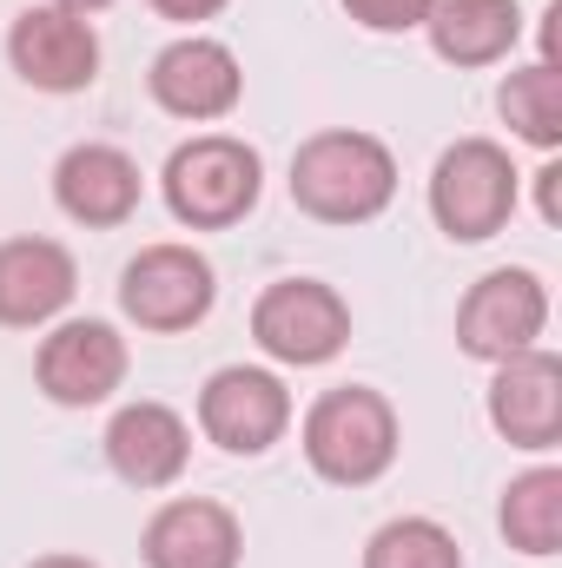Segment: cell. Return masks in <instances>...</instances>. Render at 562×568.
<instances>
[{
  "mask_svg": "<svg viewBox=\"0 0 562 568\" xmlns=\"http://www.w3.org/2000/svg\"><path fill=\"white\" fill-rule=\"evenodd\" d=\"M291 205L318 225H371L398 199V152L378 133L324 126L291 152Z\"/></svg>",
  "mask_w": 562,
  "mask_h": 568,
  "instance_id": "obj_1",
  "label": "cell"
},
{
  "mask_svg": "<svg viewBox=\"0 0 562 568\" xmlns=\"http://www.w3.org/2000/svg\"><path fill=\"white\" fill-rule=\"evenodd\" d=\"M298 449L311 463L318 483L331 489H371L391 476L398 449H404V424H398V404L371 384H338L324 390L304 424H298Z\"/></svg>",
  "mask_w": 562,
  "mask_h": 568,
  "instance_id": "obj_2",
  "label": "cell"
},
{
  "mask_svg": "<svg viewBox=\"0 0 562 568\" xmlns=\"http://www.w3.org/2000/svg\"><path fill=\"white\" fill-rule=\"evenodd\" d=\"M159 192L185 232H232L239 219H252L265 192V159L239 133H192L185 145H172Z\"/></svg>",
  "mask_w": 562,
  "mask_h": 568,
  "instance_id": "obj_3",
  "label": "cell"
},
{
  "mask_svg": "<svg viewBox=\"0 0 562 568\" xmlns=\"http://www.w3.org/2000/svg\"><path fill=\"white\" fill-rule=\"evenodd\" d=\"M516 199H523V172H516L510 145L483 140V133L443 145L430 165V219L450 245L496 239L516 219Z\"/></svg>",
  "mask_w": 562,
  "mask_h": 568,
  "instance_id": "obj_4",
  "label": "cell"
},
{
  "mask_svg": "<svg viewBox=\"0 0 562 568\" xmlns=\"http://www.w3.org/2000/svg\"><path fill=\"white\" fill-rule=\"evenodd\" d=\"M252 344L284 371H318L351 344V304L324 278H272L252 297Z\"/></svg>",
  "mask_w": 562,
  "mask_h": 568,
  "instance_id": "obj_5",
  "label": "cell"
},
{
  "mask_svg": "<svg viewBox=\"0 0 562 568\" xmlns=\"http://www.w3.org/2000/svg\"><path fill=\"white\" fill-rule=\"evenodd\" d=\"M219 304V272L199 245H140L120 272V311L127 324H140L145 337H179L192 324H205Z\"/></svg>",
  "mask_w": 562,
  "mask_h": 568,
  "instance_id": "obj_6",
  "label": "cell"
},
{
  "mask_svg": "<svg viewBox=\"0 0 562 568\" xmlns=\"http://www.w3.org/2000/svg\"><path fill=\"white\" fill-rule=\"evenodd\" d=\"M543 331H550V284L530 265L483 272L456 304V351L476 357V364L523 357V351L543 344Z\"/></svg>",
  "mask_w": 562,
  "mask_h": 568,
  "instance_id": "obj_7",
  "label": "cell"
},
{
  "mask_svg": "<svg viewBox=\"0 0 562 568\" xmlns=\"http://www.w3.org/2000/svg\"><path fill=\"white\" fill-rule=\"evenodd\" d=\"M127 337L107 317H60L33 351V384L60 410H93L127 384Z\"/></svg>",
  "mask_w": 562,
  "mask_h": 568,
  "instance_id": "obj_8",
  "label": "cell"
},
{
  "mask_svg": "<svg viewBox=\"0 0 562 568\" xmlns=\"http://www.w3.org/2000/svg\"><path fill=\"white\" fill-rule=\"evenodd\" d=\"M7 67L33 87V93H87L100 80V33L87 13H67L53 0L40 7H20L13 27H7Z\"/></svg>",
  "mask_w": 562,
  "mask_h": 568,
  "instance_id": "obj_9",
  "label": "cell"
},
{
  "mask_svg": "<svg viewBox=\"0 0 562 568\" xmlns=\"http://www.w3.org/2000/svg\"><path fill=\"white\" fill-rule=\"evenodd\" d=\"M145 93H152L159 113H172V120H185V126H212V120H225V113L245 100V67H239V53H232L225 40H212V33H179L172 47L152 53Z\"/></svg>",
  "mask_w": 562,
  "mask_h": 568,
  "instance_id": "obj_10",
  "label": "cell"
},
{
  "mask_svg": "<svg viewBox=\"0 0 562 568\" xmlns=\"http://www.w3.org/2000/svg\"><path fill=\"white\" fill-rule=\"evenodd\" d=\"M199 429L225 456H265L291 429V390L265 364H225L199 390Z\"/></svg>",
  "mask_w": 562,
  "mask_h": 568,
  "instance_id": "obj_11",
  "label": "cell"
},
{
  "mask_svg": "<svg viewBox=\"0 0 562 568\" xmlns=\"http://www.w3.org/2000/svg\"><path fill=\"white\" fill-rule=\"evenodd\" d=\"M140 199H145V172L127 145L80 140L53 159V205H60L73 225H87V232L127 225V219L140 212Z\"/></svg>",
  "mask_w": 562,
  "mask_h": 568,
  "instance_id": "obj_12",
  "label": "cell"
},
{
  "mask_svg": "<svg viewBox=\"0 0 562 568\" xmlns=\"http://www.w3.org/2000/svg\"><path fill=\"white\" fill-rule=\"evenodd\" d=\"M490 429L510 443V449H530V456H550L562 443V357L556 351H523V357H503L490 364Z\"/></svg>",
  "mask_w": 562,
  "mask_h": 568,
  "instance_id": "obj_13",
  "label": "cell"
},
{
  "mask_svg": "<svg viewBox=\"0 0 562 568\" xmlns=\"http://www.w3.org/2000/svg\"><path fill=\"white\" fill-rule=\"evenodd\" d=\"M100 449H107V469H113L127 489L152 496V489H172V483L185 476V463H192V424H185L172 404L140 397V404H120V410H113Z\"/></svg>",
  "mask_w": 562,
  "mask_h": 568,
  "instance_id": "obj_14",
  "label": "cell"
},
{
  "mask_svg": "<svg viewBox=\"0 0 562 568\" xmlns=\"http://www.w3.org/2000/svg\"><path fill=\"white\" fill-rule=\"evenodd\" d=\"M80 291V265L60 239H0V331H40L60 324Z\"/></svg>",
  "mask_w": 562,
  "mask_h": 568,
  "instance_id": "obj_15",
  "label": "cell"
},
{
  "mask_svg": "<svg viewBox=\"0 0 562 568\" xmlns=\"http://www.w3.org/2000/svg\"><path fill=\"white\" fill-rule=\"evenodd\" d=\"M140 556L145 568H239L245 562V523L212 496H172L152 509Z\"/></svg>",
  "mask_w": 562,
  "mask_h": 568,
  "instance_id": "obj_16",
  "label": "cell"
},
{
  "mask_svg": "<svg viewBox=\"0 0 562 568\" xmlns=\"http://www.w3.org/2000/svg\"><path fill=\"white\" fill-rule=\"evenodd\" d=\"M423 33L443 67H496L523 40V7L516 0H430Z\"/></svg>",
  "mask_w": 562,
  "mask_h": 568,
  "instance_id": "obj_17",
  "label": "cell"
},
{
  "mask_svg": "<svg viewBox=\"0 0 562 568\" xmlns=\"http://www.w3.org/2000/svg\"><path fill=\"white\" fill-rule=\"evenodd\" d=\"M496 529L530 562H550L556 556L562 549V469L556 463H536V469L510 476V489L496 503Z\"/></svg>",
  "mask_w": 562,
  "mask_h": 568,
  "instance_id": "obj_18",
  "label": "cell"
},
{
  "mask_svg": "<svg viewBox=\"0 0 562 568\" xmlns=\"http://www.w3.org/2000/svg\"><path fill=\"white\" fill-rule=\"evenodd\" d=\"M496 113H503V126H510L523 145L556 152V145H562V80H556V60H530V67H516V73L496 87Z\"/></svg>",
  "mask_w": 562,
  "mask_h": 568,
  "instance_id": "obj_19",
  "label": "cell"
},
{
  "mask_svg": "<svg viewBox=\"0 0 562 568\" xmlns=\"http://www.w3.org/2000/svg\"><path fill=\"white\" fill-rule=\"evenodd\" d=\"M364 568H463V549L436 516H391L384 529H371Z\"/></svg>",
  "mask_w": 562,
  "mask_h": 568,
  "instance_id": "obj_20",
  "label": "cell"
},
{
  "mask_svg": "<svg viewBox=\"0 0 562 568\" xmlns=\"http://www.w3.org/2000/svg\"><path fill=\"white\" fill-rule=\"evenodd\" d=\"M364 33H411L423 27V13H430V0H338Z\"/></svg>",
  "mask_w": 562,
  "mask_h": 568,
  "instance_id": "obj_21",
  "label": "cell"
},
{
  "mask_svg": "<svg viewBox=\"0 0 562 568\" xmlns=\"http://www.w3.org/2000/svg\"><path fill=\"white\" fill-rule=\"evenodd\" d=\"M159 20H179V27H199V20H212V13H225L232 0H145Z\"/></svg>",
  "mask_w": 562,
  "mask_h": 568,
  "instance_id": "obj_22",
  "label": "cell"
},
{
  "mask_svg": "<svg viewBox=\"0 0 562 568\" xmlns=\"http://www.w3.org/2000/svg\"><path fill=\"white\" fill-rule=\"evenodd\" d=\"M556 179H562V165H543V172H536V205H543V219H550V225H556V219H562Z\"/></svg>",
  "mask_w": 562,
  "mask_h": 568,
  "instance_id": "obj_23",
  "label": "cell"
},
{
  "mask_svg": "<svg viewBox=\"0 0 562 568\" xmlns=\"http://www.w3.org/2000/svg\"><path fill=\"white\" fill-rule=\"evenodd\" d=\"M27 568H100V562H87V556H40V562H27Z\"/></svg>",
  "mask_w": 562,
  "mask_h": 568,
  "instance_id": "obj_24",
  "label": "cell"
},
{
  "mask_svg": "<svg viewBox=\"0 0 562 568\" xmlns=\"http://www.w3.org/2000/svg\"><path fill=\"white\" fill-rule=\"evenodd\" d=\"M53 7H67V13H87V20H93V13H107L113 0H53Z\"/></svg>",
  "mask_w": 562,
  "mask_h": 568,
  "instance_id": "obj_25",
  "label": "cell"
}]
</instances>
